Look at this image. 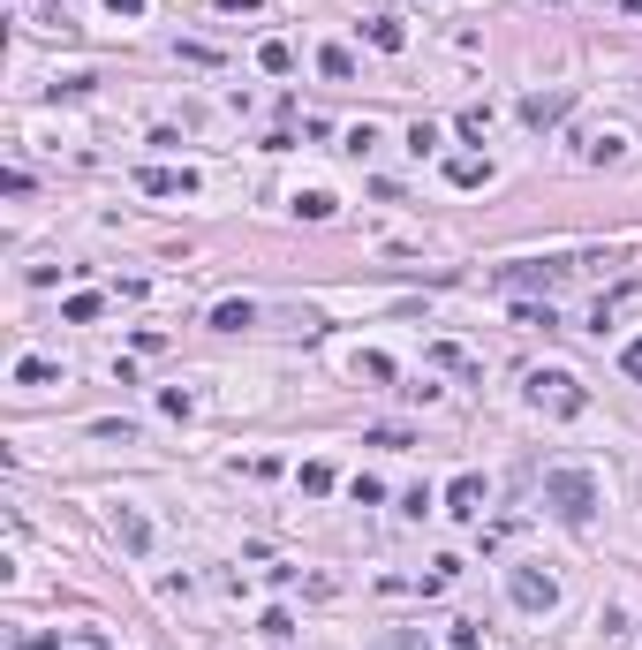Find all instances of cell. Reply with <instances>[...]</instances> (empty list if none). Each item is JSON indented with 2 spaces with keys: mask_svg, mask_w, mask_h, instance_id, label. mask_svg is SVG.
I'll return each mask as SVG.
<instances>
[{
  "mask_svg": "<svg viewBox=\"0 0 642 650\" xmlns=\"http://www.w3.org/2000/svg\"><path fill=\"white\" fill-rule=\"evenodd\" d=\"M544 499H552L567 522H590V514H597V477H582V469H552V477H544Z\"/></svg>",
  "mask_w": 642,
  "mask_h": 650,
  "instance_id": "6da1fadb",
  "label": "cell"
},
{
  "mask_svg": "<svg viewBox=\"0 0 642 650\" xmlns=\"http://www.w3.org/2000/svg\"><path fill=\"white\" fill-rule=\"evenodd\" d=\"M529 401H552V409H567V416L582 409V394H575V378H567V371H537V378H529Z\"/></svg>",
  "mask_w": 642,
  "mask_h": 650,
  "instance_id": "7a4b0ae2",
  "label": "cell"
},
{
  "mask_svg": "<svg viewBox=\"0 0 642 650\" xmlns=\"http://www.w3.org/2000/svg\"><path fill=\"white\" fill-rule=\"evenodd\" d=\"M514 598H522V605H552V582H537V575H514Z\"/></svg>",
  "mask_w": 642,
  "mask_h": 650,
  "instance_id": "3957f363",
  "label": "cell"
}]
</instances>
